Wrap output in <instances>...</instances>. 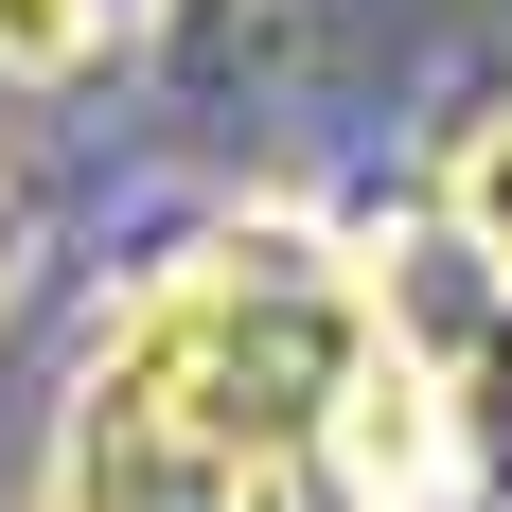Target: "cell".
Wrapping results in <instances>:
<instances>
[{
	"label": "cell",
	"mask_w": 512,
	"mask_h": 512,
	"mask_svg": "<svg viewBox=\"0 0 512 512\" xmlns=\"http://www.w3.org/2000/svg\"><path fill=\"white\" fill-rule=\"evenodd\" d=\"M407 283V336H424V442H442V512H512V283Z\"/></svg>",
	"instance_id": "2"
},
{
	"label": "cell",
	"mask_w": 512,
	"mask_h": 512,
	"mask_svg": "<svg viewBox=\"0 0 512 512\" xmlns=\"http://www.w3.org/2000/svg\"><path fill=\"white\" fill-rule=\"evenodd\" d=\"M36 512H442L424 336L336 212H195L89 301Z\"/></svg>",
	"instance_id": "1"
},
{
	"label": "cell",
	"mask_w": 512,
	"mask_h": 512,
	"mask_svg": "<svg viewBox=\"0 0 512 512\" xmlns=\"http://www.w3.org/2000/svg\"><path fill=\"white\" fill-rule=\"evenodd\" d=\"M36 283H53V159H36V124L0 106V336L36 318Z\"/></svg>",
	"instance_id": "5"
},
{
	"label": "cell",
	"mask_w": 512,
	"mask_h": 512,
	"mask_svg": "<svg viewBox=\"0 0 512 512\" xmlns=\"http://www.w3.org/2000/svg\"><path fill=\"white\" fill-rule=\"evenodd\" d=\"M177 0H0V106L36 89H89V71H124V53L159 36Z\"/></svg>",
	"instance_id": "4"
},
{
	"label": "cell",
	"mask_w": 512,
	"mask_h": 512,
	"mask_svg": "<svg viewBox=\"0 0 512 512\" xmlns=\"http://www.w3.org/2000/svg\"><path fill=\"white\" fill-rule=\"evenodd\" d=\"M424 230H442L460 283H512V71H477L424 124Z\"/></svg>",
	"instance_id": "3"
}]
</instances>
